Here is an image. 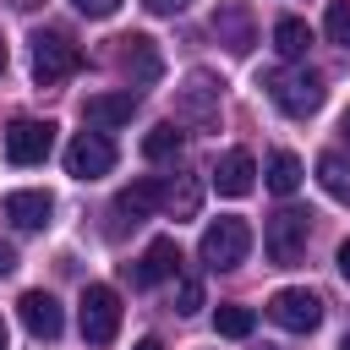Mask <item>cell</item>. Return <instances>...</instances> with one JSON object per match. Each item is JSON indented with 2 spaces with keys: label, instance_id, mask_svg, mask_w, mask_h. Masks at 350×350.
Returning <instances> with one entry per match:
<instances>
[{
  "label": "cell",
  "instance_id": "6da1fadb",
  "mask_svg": "<svg viewBox=\"0 0 350 350\" xmlns=\"http://www.w3.org/2000/svg\"><path fill=\"white\" fill-rule=\"evenodd\" d=\"M262 88H268V98H273L290 120H306V115H317V104H323V77L306 71V66H273V71L262 77Z\"/></svg>",
  "mask_w": 350,
  "mask_h": 350
},
{
  "label": "cell",
  "instance_id": "603a6c76",
  "mask_svg": "<svg viewBox=\"0 0 350 350\" xmlns=\"http://www.w3.org/2000/svg\"><path fill=\"white\" fill-rule=\"evenodd\" d=\"M213 323H219V334H224V339H246L257 317H252V306H219V317H213Z\"/></svg>",
  "mask_w": 350,
  "mask_h": 350
},
{
  "label": "cell",
  "instance_id": "ac0fdd59",
  "mask_svg": "<svg viewBox=\"0 0 350 350\" xmlns=\"http://www.w3.org/2000/svg\"><path fill=\"white\" fill-rule=\"evenodd\" d=\"M273 49L295 66V60H306V49H312V27L301 22V16H279L273 22Z\"/></svg>",
  "mask_w": 350,
  "mask_h": 350
},
{
  "label": "cell",
  "instance_id": "2e32d148",
  "mask_svg": "<svg viewBox=\"0 0 350 350\" xmlns=\"http://www.w3.org/2000/svg\"><path fill=\"white\" fill-rule=\"evenodd\" d=\"M126 49H120V66L131 71V88H148L153 77H159V49H153V38H142V33H131V38H120Z\"/></svg>",
  "mask_w": 350,
  "mask_h": 350
},
{
  "label": "cell",
  "instance_id": "ffe728a7",
  "mask_svg": "<svg viewBox=\"0 0 350 350\" xmlns=\"http://www.w3.org/2000/svg\"><path fill=\"white\" fill-rule=\"evenodd\" d=\"M262 180H268V191L290 197V191L301 186V159H295V153H284V148H279V153H268V175H262Z\"/></svg>",
  "mask_w": 350,
  "mask_h": 350
},
{
  "label": "cell",
  "instance_id": "e0dca14e",
  "mask_svg": "<svg viewBox=\"0 0 350 350\" xmlns=\"http://www.w3.org/2000/svg\"><path fill=\"white\" fill-rule=\"evenodd\" d=\"M213 33H219V44H230L235 55H246L252 49V11L246 5H219L213 11Z\"/></svg>",
  "mask_w": 350,
  "mask_h": 350
},
{
  "label": "cell",
  "instance_id": "4dcf8cb0",
  "mask_svg": "<svg viewBox=\"0 0 350 350\" xmlns=\"http://www.w3.org/2000/svg\"><path fill=\"white\" fill-rule=\"evenodd\" d=\"M0 350H11V334H5V317H0Z\"/></svg>",
  "mask_w": 350,
  "mask_h": 350
},
{
  "label": "cell",
  "instance_id": "484cf974",
  "mask_svg": "<svg viewBox=\"0 0 350 350\" xmlns=\"http://www.w3.org/2000/svg\"><path fill=\"white\" fill-rule=\"evenodd\" d=\"M71 5H77L82 16H115V5H120V0H71Z\"/></svg>",
  "mask_w": 350,
  "mask_h": 350
},
{
  "label": "cell",
  "instance_id": "f546056e",
  "mask_svg": "<svg viewBox=\"0 0 350 350\" xmlns=\"http://www.w3.org/2000/svg\"><path fill=\"white\" fill-rule=\"evenodd\" d=\"M131 350H164V345H159V339H137Z\"/></svg>",
  "mask_w": 350,
  "mask_h": 350
},
{
  "label": "cell",
  "instance_id": "30bf717a",
  "mask_svg": "<svg viewBox=\"0 0 350 350\" xmlns=\"http://www.w3.org/2000/svg\"><path fill=\"white\" fill-rule=\"evenodd\" d=\"M175 268H180V246H175L170 235H159V241H148V252L137 257V268H131V284L153 290V284L175 279Z\"/></svg>",
  "mask_w": 350,
  "mask_h": 350
},
{
  "label": "cell",
  "instance_id": "8992f818",
  "mask_svg": "<svg viewBox=\"0 0 350 350\" xmlns=\"http://www.w3.org/2000/svg\"><path fill=\"white\" fill-rule=\"evenodd\" d=\"M109 170H115V142H109L104 131H77L71 148H66V175L98 180V175H109Z\"/></svg>",
  "mask_w": 350,
  "mask_h": 350
},
{
  "label": "cell",
  "instance_id": "d6a6232c",
  "mask_svg": "<svg viewBox=\"0 0 350 350\" xmlns=\"http://www.w3.org/2000/svg\"><path fill=\"white\" fill-rule=\"evenodd\" d=\"M339 350H350V328H345V339H339Z\"/></svg>",
  "mask_w": 350,
  "mask_h": 350
},
{
  "label": "cell",
  "instance_id": "83f0119b",
  "mask_svg": "<svg viewBox=\"0 0 350 350\" xmlns=\"http://www.w3.org/2000/svg\"><path fill=\"white\" fill-rule=\"evenodd\" d=\"M11 268H16V246H11V241H0V279H5Z\"/></svg>",
  "mask_w": 350,
  "mask_h": 350
},
{
  "label": "cell",
  "instance_id": "277c9868",
  "mask_svg": "<svg viewBox=\"0 0 350 350\" xmlns=\"http://www.w3.org/2000/svg\"><path fill=\"white\" fill-rule=\"evenodd\" d=\"M82 66V49L66 38V33H33V82L38 88H55V82H66L71 71Z\"/></svg>",
  "mask_w": 350,
  "mask_h": 350
},
{
  "label": "cell",
  "instance_id": "d4e9b609",
  "mask_svg": "<svg viewBox=\"0 0 350 350\" xmlns=\"http://www.w3.org/2000/svg\"><path fill=\"white\" fill-rule=\"evenodd\" d=\"M197 306H202V279H191V273H186V279L175 284V312H180V317H191Z\"/></svg>",
  "mask_w": 350,
  "mask_h": 350
},
{
  "label": "cell",
  "instance_id": "cb8c5ba5",
  "mask_svg": "<svg viewBox=\"0 0 350 350\" xmlns=\"http://www.w3.org/2000/svg\"><path fill=\"white\" fill-rule=\"evenodd\" d=\"M323 33H328V44H345V49H350V0H334V5H328Z\"/></svg>",
  "mask_w": 350,
  "mask_h": 350
},
{
  "label": "cell",
  "instance_id": "836d02e7",
  "mask_svg": "<svg viewBox=\"0 0 350 350\" xmlns=\"http://www.w3.org/2000/svg\"><path fill=\"white\" fill-rule=\"evenodd\" d=\"M0 71H5V44H0Z\"/></svg>",
  "mask_w": 350,
  "mask_h": 350
},
{
  "label": "cell",
  "instance_id": "4fadbf2b",
  "mask_svg": "<svg viewBox=\"0 0 350 350\" xmlns=\"http://www.w3.org/2000/svg\"><path fill=\"white\" fill-rule=\"evenodd\" d=\"M16 312H22V328H27L33 339H60V328H66L55 295H44V290H27V295L16 301Z\"/></svg>",
  "mask_w": 350,
  "mask_h": 350
},
{
  "label": "cell",
  "instance_id": "8fae6325",
  "mask_svg": "<svg viewBox=\"0 0 350 350\" xmlns=\"http://www.w3.org/2000/svg\"><path fill=\"white\" fill-rule=\"evenodd\" d=\"M137 115V93L131 88H120V93H93L88 104H82V120L93 126V131H115V126H126Z\"/></svg>",
  "mask_w": 350,
  "mask_h": 350
},
{
  "label": "cell",
  "instance_id": "5bb4252c",
  "mask_svg": "<svg viewBox=\"0 0 350 350\" xmlns=\"http://www.w3.org/2000/svg\"><path fill=\"white\" fill-rule=\"evenodd\" d=\"M153 208H164V180H159V175H142V180H131V186L115 197V213H126L131 224L148 219Z\"/></svg>",
  "mask_w": 350,
  "mask_h": 350
},
{
  "label": "cell",
  "instance_id": "44dd1931",
  "mask_svg": "<svg viewBox=\"0 0 350 350\" xmlns=\"http://www.w3.org/2000/svg\"><path fill=\"white\" fill-rule=\"evenodd\" d=\"M197 202H202V186H197L191 175H175V180L164 186V208H170L175 219H191V213H197Z\"/></svg>",
  "mask_w": 350,
  "mask_h": 350
},
{
  "label": "cell",
  "instance_id": "1f68e13d",
  "mask_svg": "<svg viewBox=\"0 0 350 350\" xmlns=\"http://www.w3.org/2000/svg\"><path fill=\"white\" fill-rule=\"evenodd\" d=\"M339 131H345V137H350V109H345V120H339Z\"/></svg>",
  "mask_w": 350,
  "mask_h": 350
},
{
  "label": "cell",
  "instance_id": "4316f807",
  "mask_svg": "<svg viewBox=\"0 0 350 350\" xmlns=\"http://www.w3.org/2000/svg\"><path fill=\"white\" fill-rule=\"evenodd\" d=\"M142 5H148L153 16H175V11H186L191 0H142Z\"/></svg>",
  "mask_w": 350,
  "mask_h": 350
},
{
  "label": "cell",
  "instance_id": "f1b7e54d",
  "mask_svg": "<svg viewBox=\"0 0 350 350\" xmlns=\"http://www.w3.org/2000/svg\"><path fill=\"white\" fill-rule=\"evenodd\" d=\"M334 268H339V279L350 284V241H339V257H334Z\"/></svg>",
  "mask_w": 350,
  "mask_h": 350
},
{
  "label": "cell",
  "instance_id": "7402d4cb",
  "mask_svg": "<svg viewBox=\"0 0 350 350\" xmlns=\"http://www.w3.org/2000/svg\"><path fill=\"white\" fill-rule=\"evenodd\" d=\"M180 142H186V137L175 131V120H164V126H153V131L142 137V153L159 164V159H175V153H180Z\"/></svg>",
  "mask_w": 350,
  "mask_h": 350
},
{
  "label": "cell",
  "instance_id": "7c38bea8",
  "mask_svg": "<svg viewBox=\"0 0 350 350\" xmlns=\"http://www.w3.org/2000/svg\"><path fill=\"white\" fill-rule=\"evenodd\" d=\"M252 180H257V164H252V153H246V148L219 153V164H213V191H219V197H246V191H252Z\"/></svg>",
  "mask_w": 350,
  "mask_h": 350
},
{
  "label": "cell",
  "instance_id": "d6986e66",
  "mask_svg": "<svg viewBox=\"0 0 350 350\" xmlns=\"http://www.w3.org/2000/svg\"><path fill=\"white\" fill-rule=\"evenodd\" d=\"M317 180H323V191L334 202H350V159L345 153H323L317 159Z\"/></svg>",
  "mask_w": 350,
  "mask_h": 350
},
{
  "label": "cell",
  "instance_id": "9c48e42d",
  "mask_svg": "<svg viewBox=\"0 0 350 350\" xmlns=\"http://www.w3.org/2000/svg\"><path fill=\"white\" fill-rule=\"evenodd\" d=\"M268 317H273L279 328H290V334H312V328L323 323V301H317L312 290H279V295L268 301Z\"/></svg>",
  "mask_w": 350,
  "mask_h": 350
},
{
  "label": "cell",
  "instance_id": "9a60e30c",
  "mask_svg": "<svg viewBox=\"0 0 350 350\" xmlns=\"http://www.w3.org/2000/svg\"><path fill=\"white\" fill-rule=\"evenodd\" d=\"M49 213H55L49 191H11V197H5V219H11L16 230H44Z\"/></svg>",
  "mask_w": 350,
  "mask_h": 350
},
{
  "label": "cell",
  "instance_id": "5b68a950",
  "mask_svg": "<svg viewBox=\"0 0 350 350\" xmlns=\"http://www.w3.org/2000/svg\"><path fill=\"white\" fill-rule=\"evenodd\" d=\"M82 339L88 345H115V334H120V295L109 290V284H88L82 290Z\"/></svg>",
  "mask_w": 350,
  "mask_h": 350
},
{
  "label": "cell",
  "instance_id": "ba28073f",
  "mask_svg": "<svg viewBox=\"0 0 350 350\" xmlns=\"http://www.w3.org/2000/svg\"><path fill=\"white\" fill-rule=\"evenodd\" d=\"M49 148H55L49 120H11V131H5V159L11 164H44Z\"/></svg>",
  "mask_w": 350,
  "mask_h": 350
},
{
  "label": "cell",
  "instance_id": "7a4b0ae2",
  "mask_svg": "<svg viewBox=\"0 0 350 350\" xmlns=\"http://www.w3.org/2000/svg\"><path fill=\"white\" fill-rule=\"evenodd\" d=\"M306 235H312V213L306 208H279L262 230V252L273 268H295L306 257Z\"/></svg>",
  "mask_w": 350,
  "mask_h": 350
},
{
  "label": "cell",
  "instance_id": "52a82bcc",
  "mask_svg": "<svg viewBox=\"0 0 350 350\" xmlns=\"http://www.w3.org/2000/svg\"><path fill=\"white\" fill-rule=\"evenodd\" d=\"M175 115L186 120V126H219V82L208 77V71H191L186 77V88L175 93Z\"/></svg>",
  "mask_w": 350,
  "mask_h": 350
},
{
  "label": "cell",
  "instance_id": "3957f363",
  "mask_svg": "<svg viewBox=\"0 0 350 350\" xmlns=\"http://www.w3.org/2000/svg\"><path fill=\"white\" fill-rule=\"evenodd\" d=\"M202 262L213 268V273H224V268H241L246 262V252H252V230H246V219H213L208 230H202Z\"/></svg>",
  "mask_w": 350,
  "mask_h": 350
}]
</instances>
